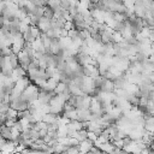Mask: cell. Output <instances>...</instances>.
Returning a JSON list of instances; mask_svg holds the SVG:
<instances>
[{
	"instance_id": "1",
	"label": "cell",
	"mask_w": 154,
	"mask_h": 154,
	"mask_svg": "<svg viewBox=\"0 0 154 154\" xmlns=\"http://www.w3.org/2000/svg\"><path fill=\"white\" fill-rule=\"evenodd\" d=\"M36 26L38 28V30L41 32H46L51 28V20L42 16L41 18H38V22H37V25Z\"/></svg>"
},
{
	"instance_id": "2",
	"label": "cell",
	"mask_w": 154,
	"mask_h": 154,
	"mask_svg": "<svg viewBox=\"0 0 154 154\" xmlns=\"http://www.w3.org/2000/svg\"><path fill=\"white\" fill-rule=\"evenodd\" d=\"M0 136L5 140V141H10L11 138V128L6 126V125H1L0 126Z\"/></svg>"
},
{
	"instance_id": "3",
	"label": "cell",
	"mask_w": 154,
	"mask_h": 154,
	"mask_svg": "<svg viewBox=\"0 0 154 154\" xmlns=\"http://www.w3.org/2000/svg\"><path fill=\"white\" fill-rule=\"evenodd\" d=\"M22 51H23V53H24L30 60H34V59H35V53H36V52L32 49V47H31L30 45L25 43V46H24V48H23Z\"/></svg>"
},
{
	"instance_id": "4",
	"label": "cell",
	"mask_w": 154,
	"mask_h": 154,
	"mask_svg": "<svg viewBox=\"0 0 154 154\" xmlns=\"http://www.w3.org/2000/svg\"><path fill=\"white\" fill-rule=\"evenodd\" d=\"M29 31L31 34V36L34 38H40V35H41V31L38 30V28L36 25H30L29 26Z\"/></svg>"
},
{
	"instance_id": "5",
	"label": "cell",
	"mask_w": 154,
	"mask_h": 154,
	"mask_svg": "<svg viewBox=\"0 0 154 154\" xmlns=\"http://www.w3.org/2000/svg\"><path fill=\"white\" fill-rule=\"evenodd\" d=\"M43 17H46V18L49 19V20H52L53 17H54V11L51 10L48 6H45V7H43Z\"/></svg>"
},
{
	"instance_id": "6",
	"label": "cell",
	"mask_w": 154,
	"mask_h": 154,
	"mask_svg": "<svg viewBox=\"0 0 154 154\" xmlns=\"http://www.w3.org/2000/svg\"><path fill=\"white\" fill-rule=\"evenodd\" d=\"M5 116H6V119H13V120H16L17 119V111H14L13 108L8 107V109L5 112Z\"/></svg>"
},
{
	"instance_id": "7",
	"label": "cell",
	"mask_w": 154,
	"mask_h": 154,
	"mask_svg": "<svg viewBox=\"0 0 154 154\" xmlns=\"http://www.w3.org/2000/svg\"><path fill=\"white\" fill-rule=\"evenodd\" d=\"M30 16H34V17H36L37 19L41 18V17L43 16V7H42V6H36Z\"/></svg>"
},
{
	"instance_id": "8",
	"label": "cell",
	"mask_w": 154,
	"mask_h": 154,
	"mask_svg": "<svg viewBox=\"0 0 154 154\" xmlns=\"http://www.w3.org/2000/svg\"><path fill=\"white\" fill-rule=\"evenodd\" d=\"M66 88V84L63 83V82H58L57 85H55V89H54V94H61L64 91V89Z\"/></svg>"
},
{
	"instance_id": "9",
	"label": "cell",
	"mask_w": 154,
	"mask_h": 154,
	"mask_svg": "<svg viewBox=\"0 0 154 154\" xmlns=\"http://www.w3.org/2000/svg\"><path fill=\"white\" fill-rule=\"evenodd\" d=\"M78 37H79L82 41H84V40H87L88 37H90V34H89V31H88L87 29L78 30Z\"/></svg>"
},
{
	"instance_id": "10",
	"label": "cell",
	"mask_w": 154,
	"mask_h": 154,
	"mask_svg": "<svg viewBox=\"0 0 154 154\" xmlns=\"http://www.w3.org/2000/svg\"><path fill=\"white\" fill-rule=\"evenodd\" d=\"M6 8V4H5V0H0V14L4 12V10Z\"/></svg>"
},
{
	"instance_id": "11",
	"label": "cell",
	"mask_w": 154,
	"mask_h": 154,
	"mask_svg": "<svg viewBox=\"0 0 154 154\" xmlns=\"http://www.w3.org/2000/svg\"><path fill=\"white\" fill-rule=\"evenodd\" d=\"M5 120H6V116H5V113H1V112H0V124L2 125V124L5 123Z\"/></svg>"
},
{
	"instance_id": "12",
	"label": "cell",
	"mask_w": 154,
	"mask_h": 154,
	"mask_svg": "<svg viewBox=\"0 0 154 154\" xmlns=\"http://www.w3.org/2000/svg\"><path fill=\"white\" fill-rule=\"evenodd\" d=\"M77 1H78V0H77Z\"/></svg>"
}]
</instances>
